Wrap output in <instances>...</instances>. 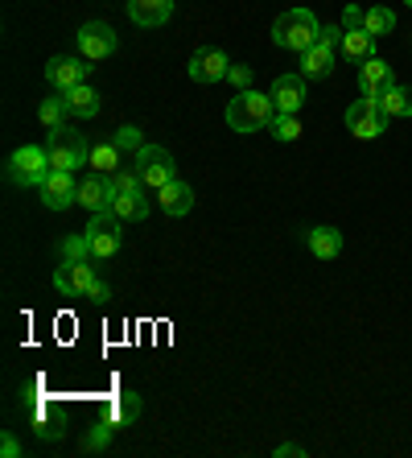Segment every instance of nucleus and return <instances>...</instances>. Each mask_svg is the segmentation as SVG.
Segmentation results:
<instances>
[{"mask_svg": "<svg viewBox=\"0 0 412 458\" xmlns=\"http://www.w3.org/2000/svg\"><path fill=\"white\" fill-rule=\"evenodd\" d=\"M276 116V104L268 91H235V99L227 104V112H223V120H227V128L231 132H260V128H268Z\"/></svg>", "mask_w": 412, "mask_h": 458, "instance_id": "f257e3e1", "label": "nucleus"}, {"mask_svg": "<svg viewBox=\"0 0 412 458\" xmlns=\"http://www.w3.org/2000/svg\"><path fill=\"white\" fill-rule=\"evenodd\" d=\"M54 289L63 298H91V301L112 298V289L91 273V260H63V265L54 268Z\"/></svg>", "mask_w": 412, "mask_h": 458, "instance_id": "f03ea898", "label": "nucleus"}, {"mask_svg": "<svg viewBox=\"0 0 412 458\" xmlns=\"http://www.w3.org/2000/svg\"><path fill=\"white\" fill-rule=\"evenodd\" d=\"M317 38H322V25H317V17L309 9H289L273 21V42L281 46V50L306 54Z\"/></svg>", "mask_w": 412, "mask_h": 458, "instance_id": "7ed1b4c3", "label": "nucleus"}, {"mask_svg": "<svg viewBox=\"0 0 412 458\" xmlns=\"http://www.w3.org/2000/svg\"><path fill=\"white\" fill-rule=\"evenodd\" d=\"M50 145H21V149L9 153V165H4V178L13 186H42L50 178Z\"/></svg>", "mask_w": 412, "mask_h": 458, "instance_id": "20e7f679", "label": "nucleus"}, {"mask_svg": "<svg viewBox=\"0 0 412 458\" xmlns=\"http://www.w3.org/2000/svg\"><path fill=\"white\" fill-rule=\"evenodd\" d=\"M87 244H91V260H112L124 244V219L116 211H99L87 224Z\"/></svg>", "mask_w": 412, "mask_h": 458, "instance_id": "39448f33", "label": "nucleus"}, {"mask_svg": "<svg viewBox=\"0 0 412 458\" xmlns=\"http://www.w3.org/2000/svg\"><path fill=\"white\" fill-rule=\"evenodd\" d=\"M46 145H50V165L54 170L74 174L91 161V145H87L79 132H71V128H54V132H46Z\"/></svg>", "mask_w": 412, "mask_h": 458, "instance_id": "423d86ee", "label": "nucleus"}, {"mask_svg": "<svg viewBox=\"0 0 412 458\" xmlns=\"http://www.w3.org/2000/svg\"><path fill=\"white\" fill-rule=\"evenodd\" d=\"M132 165H137V174L145 178L148 191H161L165 182L178 178V170H173V153L161 149V145H148V140L137 149V161H132Z\"/></svg>", "mask_w": 412, "mask_h": 458, "instance_id": "0eeeda50", "label": "nucleus"}, {"mask_svg": "<svg viewBox=\"0 0 412 458\" xmlns=\"http://www.w3.org/2000/svg\"><path fill=\"white\" fill-rule=\"evenodd\" d=\"M347 128L355 140H375L388 132V116L380 112V99H355L347 107Z\"/></svg>", "mask_w": 412, "mask_h": 458, "instance_id": "6e6552de", "label": "nucleus"}, {"mask_svg": "<svg viewBox=\"0 0 412 458\" xmlns=\"http://www.w3.org/2000/svg\"><path fill=\"white\" fill-rule=\"evenodd\" d=\"M74 42H79V54H83L87 63H104V58L116 54L120 38H116V30H112L107 21H87L83 30L74 33Z\"/></svg>", "mask_w": 412, "mask_h": 458, "instance_id": "1a4fd4ad", "label": "nucleus"}, {"mask_svg": "<svg viewBox=\"0 0 412 458\" xmlns=\"http://www.w3.org/2000/svg\"><path fill=\"white\" fill-rule=\"evenodd\" d=\"M87 75H91V63H87L83 54H63V58H50V63H46V79H50V87L58 96L79 83H87Z\"/></svg>", "mask_w": 412, "mask_h": 458, "instance_id": "9d476101", "label": "nucleus"}, {"mask_svg": "<svg viewBox=\"0 0 412 458\" xmlns=\"http://www.w3.org/2000/svg\"><path fill=\"white\" fill-rule=\"evenodd\" d=\"M231 71V58L219 50V46H198L190 54V79L194 83H223Z\"/></svg>", "mask_w": 412, "mask_h": 458, "instance_id": "9b49d317", "label": "nucleus"}, {"mask_svg": "<svg viewBox=\"0 0 412 458\" xmlns=\"http://www.w3.org/2000/svg\"><path fill=\"white\" fill-rule=\"evenodd\" d=\"M38 194H42V203L50 207V211H66V207L79 203V182L66 170H50V178L38 186Z\"/></svg>", "mask_w": 412, "mask_h": 458, "instance_id": "f8f14e48", "label": "nucleus"}, {"mask_svg": "<svg viewBox=\"0 0 412 458\" xmlns=\"http://www.w3.org/2000/svg\"><path fill=\"white\" fill-rule=\"evenodd\" d=\"M116 203V186H112V174H91L87 182H79V207H87L91 215L112 211Z\"/></svg>", "mask_w": 412, "mask_h": 458, "instance_id": "ddd939ff", "label": "nucleus"}, {"mask_svg": "<svg viewBox=\"0 0 412 458\" xmlns=\"http://www.w3.org/2000/svg\"><path fill=\"white\" fill-rule=\"evenodd\" d=\"M268 96H273L276 112H301L306 104V75H276L273 87H268Z\"/></svg>", "mask_w": 412, "mask_h": 458, "instance_id": "4468645a", "label": "nucleus"}, {"mask_svg": "<svg viewBox=\"0 0 412 458\" xmlns=\"http://www.w3.org/2000/svg\"><path fill=\"white\" fill-rule=\"evenodd\" d=\"M334 54H339V42H330L326 33L301 54V75L306 79H326L334 71Z\"/></svg>", "mask_w": 412, "mask_h": 458, "instance_id": "2eb2a0df", "label": "nucleus"}, {"mask_svg": "<svg viewBox=\"0 0 412 458\" xmlns=\"http://www.w3.org/2000/svg\"><path fill=\"white\" fill-rule=\"evenodd\" d=\"M128 17L140 25V30H157L173 17V0H128Z\"/></svg>", "mask_w": 412, "mask_h": 458, "instance_id": "dca6fc26", "label": "nucleus"}, {"mask_svg": "<svg viewBox=\"0 0 412 458\" xmlns=\"http://www.w3.org/2000/svg\"><path fill=\"white\" fill-rule=\"evenodd\" d=\"M157 207L165 215H190V207H194V191H190V182H181V178H173V182H165L157 191Z\"/></svg>", "mask_w": 412, "mask_h": 458, "instance_id": "f3484780", "label": "nucleus"}, {"mask_svg": "<svg viewBox=\"0 0 412 458\" xmlns=\"http://www.w3.org/2000/svg\"><path fill=\"white\" fill-rule=\"evenodd\" d=\"M306 244L317 260H334V256L342 252V232L339 227H330V224H317V227L306 232Z\"/></svg>", "mask_w": 412, "mask_h": 458, "instance_id": "a211bd4d", "label": "nucleus"}, {"mask_svg": "<svg viewBox=\"0 0 412 458\" xmlns=\"http://www.w3.org/2000/svg\"><path fill=\"white\" fill-rule=\"evenodd\" d=\"M140 417V396L137 393H120V396H112L107 401V409H104V421L112 429H128L132 421Z\"/></svg>", "mask_w": 412, "mask_h": 458, "instance_id": "6ab92c4d", "label": "nucleus"}, {"mask_svg": "<svg viewBox=\"0 0 412 458\" xmlns=\"http://www.w3.org/2000/svg\"><path fill=\"white\" fill-rule=\"evenodd\" d=\"M63 99H66V112H71V116H79V120L99 116V96H96V87L79 83V87H71V91H63Z\"/></svg>", "mask_w": 412, "mask_h": 458, "instance_id": "aec40b11", "label": "nucleus"}, {"mask_svg": "<svg viewBox=\"0 0 412 458\" xmlns=\"http://www.w3.org/2000/svg\"><path fill=\"white\" fill-rule=\"evenodd\" d=\"M96 174H120L124 170V149L116 140H104V145H91V161H87Z\"/></svg>", "mask_w": 412, "mask_h": 458, "instance_id": "412c9836", "label": "nucleus"}, {"mask_svg": "<svg viewBox=\"0 0 412 458\" xmlns=\"http://www.w3.org/2000/svg\"><path fill=\"white\" fill-rule=\"evenodd\" d=\"M380 112L383 116H400V120H408L412 116V87H404V83H391L388 91L380 96Z\"/></svg>", "mask_w": 412, "mask_h": 458, "instance_id": "4be33fe9", "label": "nucleus"}, {"mask_svg": "<svg viewBox=\"0 0 412 458\" xmlns=\"http://www.w3.org/2000/svg\"><path fill=\"white\" fill-rule=\"evenodd\" d=\"M112 211H116L124 224H137V219H145V215H148L145 191H116V203H112Z\"/></svg>", "mask_w": 412, "mask_h": 458, "instance_id": "5701e85b", "label": "nucleus"}, {"mask_svg": "<svg viewBox=\"0 0 412 458\" xmlns=\"http://www.w3.org/2000/svg\"><path fill=\"white\" fill-rule=\"evenodd\" d=\"M347 58H355V63H363V58H371L375 54V38H371L367 30H347L342 33V46H339Z\"/></svg>", "mask_w": 412, "mask_h": 458, "instance_id": "b1692460", "label": "nucleus"}, {"mask_svg": "<svg viewBox=\"0 0 412 458\" xmlns=\"http://www.w3.org/2000/svg\"><path fill=\"white\" fill-rule=\"evenodd\" d=\"M363 30H367L371 38L380 42V38H388V33L396 30V13H391L388 4H371V9H367V21H363Z\"/></svg>", "mask_w": 412, "mask_h": 458, "instance_id": "393cba45", "label": "nucleus"}, {"mask_svg": "<svg viewBox=\"0 0 412 458\" xmlns=\"http://www.w3.org/2000/svg\"><path fill=\"white\" fill-rule=\"evenodd\" d=\"M66 116H71V112H66V99L63 96H50V99H42V104H38V120H42L46 132L66 128Z\"/></svg>", "mask_w": 412, "mask_h": 458, "instance_id": "a878e982", "label": "nucleus"}, {"mask_svg": "<svg viewBox=\"0 0 412 458\" xmlns=\"http://www.w3.org/2000/svg\"><path fill=\"white\" fill-rule=\"evenodd\" d=\"M359 79H363V83H375V87H383V91H388V87L396 83V75H391V66L383 63V58H375V54H371V58H363V66H359Z\"/></svg>", "mask_w": 412, "mask_h": 458, "instance_id": "bb28decb", "label": "nucleus"}, {"mask_svg": "<svg viewBox=\"0 0 412 458\" xmlns=\"http://www.w3.org/2000/svg\"><path fill=\"white\" fill-rule=\"evenodd\" d=\"M112 434H116V429H112V426H107V421H104V417H99L96 426H91V429H87V434H83V442H79V446H83L87 454H99V450H107V446H112Z\"/></svg>", "mask_w": 412, "mask_h": 458, "instance_id": "cd10ccee", "label": "nucleus"}, {"mask_svg": "<svg viewBox=\"0 0 412 458\" xmlns=\"http://www.w3.org/2000/svg\"><path fill=\"white\" fill-rule=\"evenodd\" d=\"M268 128H273L276 140H297V137H301V120H297L293 112H276Z\"/></svg>", "mask_w": 412, "mask_h": 458, "instance_id": "c85d7f7f", "label": "nucleus"}, {"mask_svg": "<svg viewBox=\"0 0 412 458\" xmlns=\"http://www.w3.org/2000/svg\"><path fill=\"white\" fill-rule=\"evenodd\" d=\"M58 252H63V260H91V244H87V235H63Z\"/></svg>", "mask_w": 412, "mask_h": 458, "instance_id": "c756f323", "label": "nucleus"}, {"mask_svg": "<svg viewBox=\"0 0 412 458\" xmlns=\"http://www.w3.org/2000/svg\"><path fill=\"white\" fill-rule=\"evenodd\" d=\"M120 145V149H128V153H137L140 145H145V137H140V128L137 124H120L116 128V137H112Z\"/></svg>", "mask_w": 412, "mask_h": 458, "instance_id": "7c9ffc66", "label": "nucleus"}, {"mask_svg": "<svg viewBox=\"0 0 412 458\" xmlns=\"http://www.w3.org/2000/svg\"><path fill=\"white\" fill-rule=\"evenodd\" d=\"M363 21H367V9H363V4H347V9H342V30H363Z\"/></svg>", "mask_w": 412, "mask_h": 458, "instance_id": "2f4dec72", "label": "nucleus"}, {"mask_svg": "<svg viewBox=\"0 0 412 458\" xmlns=\"http://www.w3.org/2000/svg\"><path fill=\"white\" fill-rule=\"evenodd\" d=\"M227 83H235L240 91H248V87H252V66H235L231 63V71H227Z\"/></svg>", "mask_w": 412, "mask_h": 458, "instance_id": "473e14b6", "label": "nucleus"}, {"mask_svg": "<svg viewBox=\"0 0 412 458\" xmlns=\"http://www.w3.org/2000/svg\"><path fill=\"white\" fill-rule=\"evenodd\" d=\"M0 454H4V458H21V442H17L13 434H4V442H0Z\"/></svg>", "mask_w": 412, "mask_h": 458, "instance_id": "72a5a7b5", "label": "nucleus"}, {"mask_svg": "<svg viewBox=\"0 0 412 458\" xmlns=\"http://www.w3.org/2000/svg\"><path fill=\"white\" fill-rule=\"evenodd\" d=\"M273 454H276V458H301V454H306V446H297V442H285V446H276Z\"/></svg>", "mask_w": 412, "mask_h": 458, "instance_id": "f704fd0d", "label": "nucleus"}, {"mask_svg": "<svg viewBox=\"0 0 412 458\" xmlns=\"http://www.w3.org/2000/svg\"><path fill=\"white\" fill-rule=\"evenodd\" d=\"M38 434L42 437H63V429L54 426V421H38Z\"/></svg>", "mask_w": 412, "mask_h": 458, "instance_id": "c9c22d12", "label": "nucleus"}, {"mask_svg": "<svg viewBox=\"0 0 412 458\" xmlns=\"http://www.w3.org/2000/svg\"><path fill=\"white\" fill-rule=\"evenodd\" d=\"M404 4H408V9H412V0H404Z\"/></svg>", "mask_w": 412, "mask_h": 458, "instance_id": "e433bc0d", "label": "nucleus"}]
</instances>
